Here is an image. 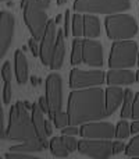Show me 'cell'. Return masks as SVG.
<instances>
[{"mask_svg": "<svg viewBox=\"0 0 139 159\" xmlns=\"http://www.w3.org/2000/svg\"><path fill=\"white\" fill-rule=\"evenodd\" d=\"M67 113L70 116V124L74 126L107 117L106 92L99 87L74 89L70 93Z\"/></svg>", "mask_w": 139, "mask_h": 159, "instance_id": "1", "label": "cell"}, {"mask_svg": "<svg viewBox=\"0 0 139 159\" xmlns=\"http://www.w3.org/2000/svg\"><path fill=\"white\" fill-rule=\"evenodd\" d=\"M29 110L25 105V102H15L10 109L8 116V126L6 129V137L7 140L25 143V141H35L41 140L36 133L35 124L32 120V115H29Z\"/></svg>", "mask_w": 139, "mask_h": 159, "instance_id": "2", "label": "cell"}, {"mask_svg": "<svg viewBox=\"0 0 139 159\" xmlns=\"http://www.w3.org/2000/svg\"><path fill=\"white\" fill-rule=\"evenodd\" d=\"M106 32L109 39L111 41H123V39H131L137 35L139 25L135 18L129 14H110L104 20Z\"/></svg>", "mask_w": 139, "mask_h": 159, "instance_id": "3", "label": "cell"}, {"mask_svg": "<svg viewBox=\"0 0 139 159\" xmlns=\"http://www.w3.org/2000/svg\"><path fill=\"white\" fill-rule=\"evenodd\" d=\"M21 8H24V20L32 38H35L36 41H42L49 22L46 8L42 7L38 0H22Z\"/></svg>", "mask_w": 139, "mask_h": 159, "instance_id": "4", "label": "cell"}, {"mask_svg": "<svg viewBox=\"0 0 139 159\" xmlns=\"http://www.w3.org/2000/svg\"><path fill=\"white\" fill-rule=\"evenodd\" d=\"M138 56L137 42L129 39L115 41L110 52L109 66L110 69H131L137 64Z\"/></svg>", "mask_w": 139, "mask_h": 159, "instance_id": "5", "label": "cell"}, {"mask_svg": "<svg viewBox=\"0 0 139 159\" xmlns=\"http://www.w3.org/2000/svg\"><path fill=\"white\" fill-rule=\"evenodd\" d=\"M131 8V0H75L76 13L89 14H115Z\"/></svg>", "mask_w": 139, "mask_h": 159, "instance_id": "6", "label": "cell"}, {"mask_svg": "<svg viewBox=\"0 0 139 159\" xmlns=\"http://www.w3.org/2000/svg\"><path fill=\"white\" fill-rule=\"evenodd\" d=\"M46 99L49 103V117L53 120L63 109V80L57 73L46 78Z\"/></svg>", "mask_w": 139, "mask_h": 159, "instance_id": "7", "label": "cell"}, {"mask_svg": "<svg viewBox=\"0 0 139 159\" xmlns=\"http://www.w3.org/2000/svg\"><path fill=\"white\" fill-rule=\"evenodd\" d=\"M106 82V73L103 70H79L72 69L70 74V87L72 89H81V88L100 87Z\"/></svg>", "mask_w": 139, "mask_h": 159, "instance_id": "8", "label": "cell"}, {"mask_svg": "<svg viewBox=\"0 0 139 159\" xmlns=\"http://www.w3.org/2000/svg\"><path fill=\"white\" fill-rule=\"evenodd\" d=\"M78 151L90 158H109L113 154V143H110V140L82 138L78 141Z\"/></svg>", "mask_w": 139, "mask_h": 159, "instance_id": "9", "label": "cell"}, {"mask_svg": "<svg viewBox=\"0 0 139 159\" xmlns=\"http://www.w3.org/2000/svg\"><path fill=\"white\" fill-rule=\"evenodd\" d=\"M79 135L84 138H95V140H110L115 137V126L107 121H88L79 129Z\"/></svg>", "mask_w": 139, "mask_h": 159, "instance_id": "10", "label": "cell"}, {"mask_svg": "<svg viewBox=\"0 0 139 159\" xmlns=\"http://www.w3.org/2000/svg\"><path fill=\"white\" fill-rule=\"evenodd\" d=\"M56 25H57L56 20H50L47 22L46 31H45V35L41 42V53H39V56H41V60L45 66H50V63H52V56L56 46L57 32H59Z\"/></svg>", "mask_w": 139, "mask_h": 159, "instance_id": "11", "label": "cell"}, {"mask_svg": "<svg viewBox=\"0 0 139 159\" xmlns=\"http://www.w3.org/2000/svg\"><path fill=\"white\" fill-rule=\"evenodd\" d=\"M14 17L8 11H2L0 14V57H4L13 42L14 36Z\"/></svg>", "mask_w": 139, "mask_h": 159, "instance_id": "12", "label": "cell"}, {"mask_svg": "<svg viewBox=\"0 0 139 159\" xmlns=\"http://www.w3.org/2000/svg\"><path fill=\"white\" fill-rule=\"evenodd\" d=\"M84 63L90 67L103 66V48L93 38L84 39Z\"/></svg>", "mask_w": 139, "mask_h": 159, "instance_id": "13", "label": "cell"}, {"mask_svg": "<svg viewBox=\"0 0 139 159\" xmlns=\"http://www.w3.org/2000/svg\"><path fill=\"white\" fill-rule=\"evenodd\" d=\"M137 81V74L127 69H110L106 74V82L109 85H131Z\"/></svg>", "mask_w": 139, "mask_h": 159, "instance_id": "14", "label": "cell"}, {"mask_svg": "<svg viewBox=\"0 0 139 159\" xmlns=\"http://www.w3.org/2000/svg\"><path fill=\"white\" fill-rule=\"evenodd\" d=\"M106 92V107L109 116L117 110V107L124 102V96H125V91H123L118 85H109Z\"/></svg>", "mask_w": 139, "mask_h": 159, "instance_id": "15", "label": "cell"}, {"mask_svg": "<svg viewBox=\"0 0 139 159\" xmlns=\"http://www.w3.org/2000/svg\"><path fill=\"white\" fill-rule=\"evenodd\" d=\"M64 30H59L57 32V41H56V46L53 50V56H52V63H50V69L52 70H59L63 66V60H64V55H66V45H64Z\"/></svg>", "mask_w": 139, "mask_h": 159, "instance_id": "16", "label": "cell"}, {"mask_svg": "<svg viewBox=\"0 0 139 159\" xmlns=\"http://www.w3.org/2000/svg\"><path fill=\"white\" fill-rule=\"evenodd\" d=\"M14 63H15V77L20 85L28 82V60L22 50H17L14 55Z\"/></svg>", "mask_w": 139, "mask_h": 159, "instance_id": "17", "label": "cell"}, {"mask_svg": "<svg viewBox=\"0 0 139 159\" xmlns=\"http://www.w3.org/2000/svg\"><path fill=\"white\" fill-rule=\"evenodd\" d=\"M43 110L41 109L39 103H33L32 109H31V115H32V120L35 124L36 133H38L41 140H46V137H49L46 133V119L43 117Z\"/></svg>", "mask_w": 139, "mask_h": 159, "instance_id": "18", "label": "cell"}, {"mask_svg": "<svg viewBox=\"0 0 139 159\" xmlns=\"http://www.w3.org/2000/svg\"><path fill=\"white\" fill-rule=\"evenodd\" d=\"M85 27H84V36L86 38H98L100 35V21L96 16L86 13L84 16Z\"/></svg>", "mask_w": 139, "mask_h": 159, "instance_id": "19", "label": "cell"}, {"mask_svg": "<svg viewBox=\"0 0 139 159\" xmlns=\"http://www.w3.org/2000/svg\"><path fill=\"white\" fill-rule=\"evenodd\" d=\"M2 78L4 81V87H3V103L7 105L11 101V64L10 61H4L2 67Z\"/></svg>", "mask_w": 139, "mask_h": 159, "instance_id": "20", "label": "cell"}, {"mask_svg": "<svg viewBox=\"0 0 139 159\" xmlns=\"http://www.w3.org/2000/svg\"><path fill=\"white\" fill-rule=\"evenodd\" d=\"M84 63V39L75 38L72 41V53H71V64L78 66Z\"/></svg>", "mask_w": 139, "mask_h": 159, "instance_id": "21", "label": "cell"}, {"mask_svg": "<svg viewBox=\"0 0 139 159\" xmlns=\"http://www.w3.org/2000/svg\"><path fill=\"white\" fill-rule=\"evenodd\" d=\"M49 148H50L52 155L56 158H66L67 155L70 154V151L66 148V145H64L63 137H53L52 141H50Z\"/></svg>", "mask_w": 139, "mask_h": 159, "instance_id": "22", "label": "cell"}, {"mask_svg": "<svg viewBox=\"0 0 139 159\" xmlns=\"http://www.w3.org/2000/svg\"><path fill=\"white\" fill-rule=\"evenodd\" d=\"M134 91L125 89V96L123 102V109H121V119H132V106H134Z\"/></svg>", "mask_w": 139, "mask_h": 159, "instance_id": "23", "label": "cell"}, {"mask_svg": "<svg viewBox=\"0 0 139 159\" xmlns=\"http://www.w3.org/2000/svg\"><path fill=\"white\" fill-rule=\"evenodd\" d=\"M84 27H85V21H84V16L81 13H76L72 16V24H71V31L72 35L75 38L84 36Z\"/></svg>", "mask_w": 139, "mask_h": 159, "instance_id": "24", "label": "cell"}, {"mask_svg": "<svg viewBox=\"0 0 139 159\" xmlns=\"http://www.w3.org/2000/svg\"><path fill=\"white\" fill-rule=\"evenodd\" d=\"M129 134H131V124H128V121L125 119L120 120L115 126V138L125 140V138L129 137Z\"/></svg>", "mask_w": 139, "mask_h": 159, "instance_id": "25", "label": "cell"}, {"mask_svg": "<svg viewBox=\"0 0 139 159\" xmlns=\"http://www.w3.org/2000/svg\"><path fill=\"white\" fill-rule=\"evenodd\" d=\"M125 154L128 155V157L139 158V135L134 137L128 143V145L125 147Z\"/></svg>", "mask_w": 139, "mask_h": 159, "instance_id": "26", "label": "cell"}, {"mask_svg": "<svg viewBox=\"0 0 139 159\" xmlns=\"http://www.w3.org/2000/svg\"><path fill=\"white\" fill-rule=\"evenodd\" d=\"M53 121H54V126L57 127V129H64V127H67L70 124V116L67 112L61 110L60 113H57V115L54 116Z\"/></svg>", "mask_w": 139, "mask_h": 159, "instance_id": "27", "label": "cell"}, {"mask_svg": "<svg viewBox=\"0 0 139 159\" xmlns=\"http://www.w3.org/2000/svg\"><path fill=\"white\" fill-rule=\"evenodd\" d=\"M6 159H38L33 155L28 154V152H18V151H10L4 154Z\"/></svg>", "mask_w": 139, "mask_h": 159, "instance_id": "28", "label": "cell"}, {"mask_svg": "<svg viewBox=\"0 0 139 159\" xmlns=\"http://www.w3.org/2000/svg\"><path fill=\"white\" fill-rule=\"evenodd\" d=\"M63 141H64L66 148L70 152H75L78 149V141L74 138V135H63Z\"/></svg>", "mask_w": 139, "mask_h": 159, "instance_id": "29", "label": "cell"}, {"mask_svg": "<svg viewBox=\"0 0 139 159\" xmlns=\"http://www.w3.org/2000/svg\"><path fill=\"white\" fill-rule=\"evenodd\" d=\"M71 24H72V20H71V14L67 10L64 13V35L68 36L70 35V30H71Z\"/></svg>", "mask_w": 139, "mask_h": 159, "instance_id": "30", "label": "cell"}, {"mask_svg": "<svg viewBox=\"0 0 139 159\" xmlns=\"http://www.w3.org/2000/svg\"><path fill=\"white\" fill-rule=\"evenodd\" d=\"M28 48H29L31 53H32L33 56H39V53H41V46H38L35 38H31L29 41H28Z\"/></svg>", "mask_w": 139, "mask_h": 159, "instance_id": "31", "label": "cell"}, {"mask_svg": "<svg viewBox=\"0 0 139 159\" xmlns=\"http://www.w3.org/2000/svg\"><path fill=\"white\" fill-rule=\"evenodd\" d=\"M78 133H79L78 127L74 126V124H68L67 127L61 129V134H63V135H76Z\"/></svg>", "mask_w": 139, "mask_h": 159, "instance_id": "32", "label": "cell"}, {"mask_svg": "<svg viewBox=\"0 0 139 159\" xmlns=\"http://www.w3.org/2000/svg\"><path fill=\"white\" fill-rule=\"evenodd\" d=\"M132 119H139V92H137L134 98V106H132Z\"/></svg>", "mask_w": 139, "mask_h": 159, "instance_id": "33", "label": "cell"}, {"mask_svg": "<svg viewBox=\"0 0 139 159\" xmlns=\"http://www.w3.org/2000/svg\"><path fill=\"white\" fill-rule=\"evenodd\" d=\"M123 151H125V145H124L123 141H114L113 143V154H120Z\"/></svg>", "mask_w": 139, "mask_h": 159, "instance_id": "34", "label": "cell"}, {"mask_svg": "<svg viewBox=\"0 0 139 159\" xmlns=\"http://www.w3.org/2000/svg\"><path fill=\"white\" fill-rule=\"evenodd\" d=\"M38 103H39V106H41V109L43 110L45 113H49V103H47V99L45 98V96H41V98H39Z\"/></svg>", "mask_w": 139, "mask_h": 159, "instance_id": "35", "label": "cell"}, {"mask_svg": "<svg viewBox=\"0 0 139 159\" xmlns=\"http://www.w3.org/2000/svg\"><path fill=\"white\" fill-rule=\"evenodd\" d=\"M131 133L132 134L139 133V119H134V121H132V124H131Z\"/></svg>", "mask_w": 139, "mask_h": 159, "instance_id": "36", "label": "cell"}, {"mask_svg": "<svg viewBox=\"0 0 139 159\" xmlns=\"http://www.w3.org/2000/svg\"><path fill=\"white\" fill-rule=\"evenodd\" d=\"M52 120V119H50ZM49 119H46V133H47V135H52V133H53V127H52V121H50Z\"/></svg>", "mask_w": 139, "mask_h": 159, "instance_id": "37", "label": "cell"}, {"mask_svg": "<svg viewBox=\"0 0 139 159\" xmlns=\"http://www.w3.org/2000/svg\"><path fill=\"white\" fill-rule=\"evenodd\" d=\"M39 3H41V6L42 7H45L47 10V8H49V6H50V0H38Z\"/></svg>", "mask_w": 139, "mask_h": 159, "instance_id": "38", "label": "cell"}, {"mask_svg": "<svg viewBox=\"0 0 139 159\" xmlns=\"http://www.w3.org/2000/svg\"><path fill=\"white\" fill-rule=\"evenodd\" d=\"M31 84L32 85H39L41 84V80L36 78V77H31Z\"/></svg>", "mask_w": 139, "mask_h": 159, "instance_id": "39", "label": "cell"}, {"mask_svg": "<svg viewBox=\"0 0 139 159\" xmlns=\"http://www.w3.org/2000/svg\"><path fill=\"white\" fill-rule=\"evenodd\" d=\"M137 82H139V56H138V73H137Z\"/></svg>", "mask_w": 139, "mask_h": 159, "instance_id": "40", "label": "cell"}, {"mask_svg": "<svg viewBox=\"0 0 139 159\" xmlns=\"http://www.w3.org/2000/svg\"><path fill=\"white\" fill-rule=\"evenodd\" d=\"M64 3H67V0H57V4L59 6H63Z\"/></svg>", "mask_w": 139, "mask_h": 159, "instance_id": "41", "label": "cell"}, {"mask_svg": "<svg viewBox=\"0 0 139 159\" xmlns=\"http://www.w3.org/2000/svg\"><path fill=\"white\" fill-rule=\"evenodd\" d=\"M61 21V16H57V17H56V22H57V24H59V22H60Z\"/></svg>", "mask_w": 139, "mask_h": 159, "instance_id": "42", "label": "cell"}, {"mask_svg": "<svg viewBox=\"0 0 139 159\" xmlns=\"http://www.w3.org/2000/svg\"><path fill=\"white\" fill-rule=\"evenodd\" d=\"M2 2H3V3H4V2H7V0H2Z\"/></svg>", "mask_w": 139, "mask_h": 159, "instance_id": "43", "label": "cell"}]
</instances>
